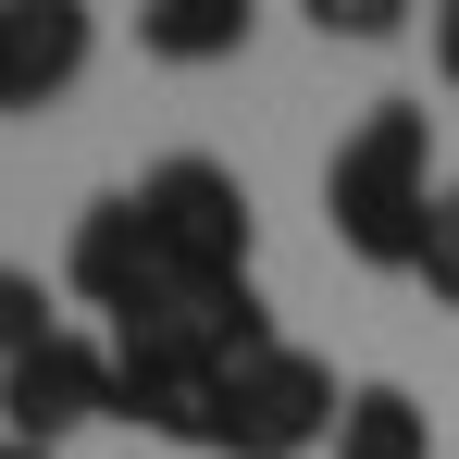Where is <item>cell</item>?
Masks as SVG:
<instances>
[{
  "instance_id": "6da1fadb",
  "label": "cell",
  "mask_w": 459,
  "mask_h": 459,
  "mask_svg": "<svg viewBox=\"0 0 459 459\" xmlns=\"http://www.w3.org/2000/svg\"><path fill=\"white\" fill-rule=\"evenodd\" d=\"M323 212H335V248L373 261V273H410L422 261V224H435V125H422V100H373L335 137Z\"/></svg>"
},
{
  "instance_id": "7a4b0ae2",
  "label": "cell",
  "mask_w": 459,
  "mask_h": 459,
  "mask_svg": "<svg viewBox=\"0 0 459 459\" xmlns=\"http://www.w3.org/2000/svg\"><path fill=\"white\" fill-rule=\"evenodd\" d=\"M137 224H150V248H161V286H248L261 224H248V186H236L212 150L150 161V174H137Z\"/></svg>"
},
{
  "instance_id": "3957f363",
  "label": "cell",
  "mask_w": 459,
  "mask_h": 459,
  "mask_svg": "<svg viewBox=\"0 0 459 459\" xmlns=\"http://www.w3.org/2000/svg\"><path fill=\"white\" fill-rule=\"evenodd\" d=\"M335 410H348L335 360H310V348H286V335H273L248 373L212 385L199 447H212V459H310V447H335Z\"/></svg>"
},
{
  "instance_id": "277c9868",
  "label": "cell",
  "mask_w": 459,
  "mask_h": 459,
  "mask_svg": "<svg viewBox=\"0 0 459 459\" xmlns=\"http://www.w3.org/2000/svg\"><path fill=\"white\" fill-rule=\"evenodd\" d=\"M87 422H125V397H112V335H75V323H63V335H38V348L0 373V435L63 459Z\"/></svg>"
},
{
  "instance_id": "5b68a950",
  "label": "cell",
  "mask_w": 459,
  "mask_h": 459,
  "mask_svg": "<svg viewBox=\"0 0 459 459\" xmlns=\"http://www.w3.org/2000/svg\"><path fill=\"white\" fill-rule=\"evenodd\" d=\"M63 286H75V299L100 310V323H125V310L174 299V286H161V248H150V224H137V186H112V199H87V212H75Z\"/></svg>"
},
{
  "instance_id": "8992f818",
  "label": "cell",
  "mask_w": 459,
  "mask_h": 459,
  "mask_svg": "<svg viewBox=\"0 0 459 459\" xmlns=\"http://www.w3.org/2000/svg\"><path fill=\"white\" fill-rule=\"evenodd\" d=\"M87 50H100V25H87L75 0H0V112L63 100L87 75Z\"/></svg>"
},
{
  "instance_id": "52a82bcc",
  "label": "cell",
  "mask_w": 459,
  "mask_h": 459,
  "mask_svg": "<svg viewBox=\"0 0 459 459\" xmlns=\"http://www.w3.org/2000/svg\"><path fill=\"white\" fill-rule=\"evenodd\" d=\"M335 459H435V410H422L410 385H348Z\"/></svg>"
},
{
  "instance_id": "ba28073f",
  "label": "cell",
  "mask_w": 459,
  "mask_h": 459,
  "mask_svg": "<svg viewBox=\"0 0 459 459\" xmlns=\"http://www.w3.org/2000/svg\"><path fill=\"white\" fill-rule=\"evenodd\" d=\"M137 50L150 63H236L248 50V0H150L137 13Z\"/></svg>"
},
{
  "instance_id": "9c48e42d",
  "label": "cell",
  "mask_w": 459,
  "mask_h": 459,
  "mask_svg": "<svg viewBox=\"0 0 459 459\" xmlns=\"http://www.w3.org/2000/svg\"><path fill=\"white\" fill-rule=\"evenodd\" d=\"M38 335H63V323H50V286H38V273H13V261H0V373H13V360H25V348H38Z\"/></svg>"
},
{
  "instance_id": "30bf717a",
  "label": "cell",
  "mask_w": 459,
  "mask_h": 459,
  "mask_svg": "<svg viewBox=\"0 0 459 459\" xmlns=\"http://www.w3.org/2000/svg\"><path fill=\"white\" fill-rule=\"evenodd\" d=\"M410 273H422L435 310H459V186H435V224H422V261H410Z\"/></svg>"
},
{
  "instance_id": "8fae6325",
  "label": "cell",
  "mask_w": 459,
  "mask_h": 459,
  "mask_svg": "<svg viewBox=\"0 0 459 459\" xmlns=\"http://www.w3.org/2000/svg\"><path fill=\"white\" fill-rule=\"evenodd\" d=\"M310 25H323V38H397L410 0H310Z\"/></svg>"
},
{
  "instance_id": "7c38bea8",
  "label": "cell",
  "mask_w": 459,
  "mask_h": 459,
  "mask_svg": "<svg viewBox=\"0 0 459 459\" xmlns=\"http://www.w3.org/2000/svg\"><path fill=\"white\" fill-rule=\"evenodd\" d=\"M435 75L459 87V0H435Z\"/></svg>"
},
{
  "instance_id": "4fadbf2b",
  "label": "cell",
  "mask_w": 459,
  "mask_h": 459,
  "mask_svg": "<svg viewBox=\"0 0 459 459\" xmlns=\"http://www.w3.org/2000/svg\"><path fill=\"white\" fill-rule=\"evenodd\" d=\"M0 459H50V447H13V435H0Z\"/></svg>"
}]
</instances>
